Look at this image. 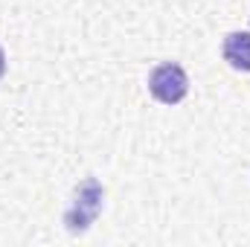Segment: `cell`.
I'll return each instance as SVG.
<instances>
[{
    "label": "cell",
    "instance_id": "obj_1",
    "mask_svg": "<svg viewBox=\"0 0 250 247\" xmlns=\"http://www.w3.org/2000/svg\"><path fill=\"white\" fill-rule=\"evenodd\" d=\"M148 90H151V96L157 102L178 105L189 90V79H187V73H184V67L181 64H172V62L157 64L151 70V76H148Z\"/></svg>",
    "mask_w": 250,
    "mask_h": 247
},
{
    "label": "cell",
    "instance_id": "obj_2",
    "mask_svg": "<svg viewBox=\"0 0 250 247\" xmlns=\"http://www.w3.org/2000/svg\"><path fill=\"white\" fill-rule=\"evenodd\" d=\"M102 186L96 184L93 178H87L84 184L76 189V201H73V206L67 209V215H64V224H67V230H73V233H82V230H87L90 227V221L99 215V209H102Z\"/></svg>",
    "mask_w": 250,
    "mask_h": 247
},
{
    "label": "cell",
    "instance_id": "obj_3",
    "mask_svg": "<svg viewBox=\"0 0 250 247\" xmlns=\"http://www.w3.org/2000/svg\"><path fill=\"white\" fill-rule=\"evenodd\" d=\"M224 62L233 70L250 73V32H230L224 38Z\"/></svg>",
    "mask_w": 250,
    "mask_h": 247
},
{
    "label": "cell",
    "instance_id": "obj_4",
    "mask_svg": "<svg viewBox=\"0 0 250 247\" xmlns=\"http://www.w3.org/2000/svg\"><path fill=\"white\" fill-rule=\"evenodd\" d=\"M3 73H6V53L0 50V76H3Z\"/></svg>",
    "mask_w": 250,
    "mask_h": 247
}]
</instances>
